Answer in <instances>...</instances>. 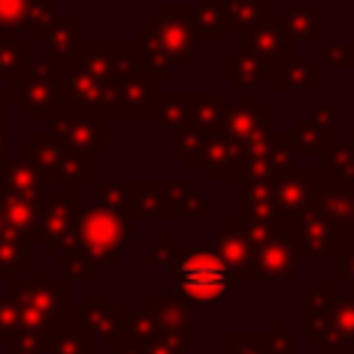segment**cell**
I'll return each instance as SVG.
<instances>
[{
    "mask_svg": "<svg viewBox=\"0 0 354 354\" xmlns=\"http://www.w3.org/2000/svg\"><path fill=\"white\" fill-rule=\"evenodd\" d=\"M230 282V268L213 252H188L174 271V285L188 299L202 304H216L227 293Z\"/></svg>",
    "mask_w": 354,
    "mask_h": 354,
    "instance_id": "cell-6",
    "label": "cell"
},
{
    "mask_svg": "<svg viewBox=\"0 0 354 354\" xmlns=\"http://www.w3.org/2000/svg\"><path fill=\"white\" fill-rule=\"evenodd\" d=\"M127 224L116 210H108L102 205L86 210L77 224V252L91 257L94 263L116 266V252L127 241Z\"/></svg>",
    "mask_w": 354,
    "mask_h": 354,
    "instance_id": "cell-7",
    "label": "cell"
},
{
    "mask_svg": "<svg viewBox=\"0 0 354 354\" xmlns=\"http://www.w3.org/2000/svg\"><path fill=\"white\" fill-rule=\"evenodd\" d=\"M22 329V315H19V304L6 293L0 296V346H8V340L14 337V332Z\"/></svg>",
    "mask_w": 354,
    "mask_h": 354,
    "instance_id": "cell-16",
    "label": "cell"
},
{
    "mask_svg": "<svg viewBox=\"0 0 354 354\" xmlns=\"http://www.w3.org/2000/svg\"><path fill=\"white\" fill-rule=\"evenodd\" d=\"M8 108H11L8 88H3V86H0V124H8Z\"/></svg>",
    "mask_w": 354,
    "mask_h": 354,
    "instance_id": "cell-18",
    "label": "cell"
},
{
    "mask_svg": "<svg viewBox=\"0 0 354 354\" xmlns=\"http://www.w3.org/2000/svg\"><path fill=\"white\" fill-rule=\"evenodd\" d=\"M28 268H33V246L0 235V282H11Z\"/></svg>",
    "mask_w": 354,
    "mask_h": 354,
    "instance_id": "cell-13",
    "label": "cell"
},
{
    "mask_svg": "<svg viewBox=\"0 0 354 354\" xmlns=\"http://www.w3.org/2000/svg\"><path fill=\"white\" fill-rule=\"evenodd\" d=\"M28 3L30 0H0V30H19Z\"/></svg>",
    "mask_w": 354,
    "mask_h": 354,
    "instance_id": "cell-17",
    "label": "cell"
},
{
    "mask_svg": "<svg viewBox=\"0 0 354 354\" xmlns=\"http://www.w3.org/2000/svg\"><path fill=\"white\" fill-rule=\"evenodd\" d=\"M19 158L30 160L47 183H86L94 177V155L69 147L53 130H36L19 144Z\"/></svg>",
    "mask_w": 354,
    "mask_h": 354,
    "instance_id": "cell-3",
    "label": "cell"
},
{
    "mask_svg": "<svg viewBox=\"0 0 354 354\" xmlns=\"http://www.w3.org/2000/svg\"><path fill=\"white\" fill-rule=\"evenodd\" d=\"M44 50L50 58H55L58 64L72 58L80 47H83V19H75V17H58L47 33H44Z\"/></svg>",
    "mask_w": 354,
    "mask_h": 354,
    "instance_id": "cell-11",
    "label": "cell"
},
{
    "mask_svg": "<svg viewBox=\"0 0 354 354\" xmlns=\"http://www.w3.org/2000/svg\"><path fill=\"white\" fill-rule=\"evenodd\" d=\"M11 105L25 119H50L61 105V64L50 55L28 58L22 69L6 83Z\"/></svg>",
    "mask_w": 354,
    "mask_h": 354,
    "instance_id": "cell-1",
    "label": "cell"
},
{
    "mask_svg": "<svg viewBox=\"0 0 354 354\" xmlns=\"http://www.w3.org/2000/svg\"><path fill=\"white\" fill-rule=\"evenodd\" d=\"M47 354H94V337L75 321L72 307H66V313L53 326Z\"/></svg>",
    "mask_w": 354,
    "mask_h": 354,
    "instance_id": "cell-10",
    "label": "cell"
},
{
    "mask_svg": "<svg viewBox=\"0 0 354 354\" xmlns=\"http://www.w3.org/2000/svg\"><path fill=\"white\" fill-rule=\"evenodd\" d=\"M30 53L33 47L19 39V30H0V83H8L30 58Z\"/></svg>",
    "mask_w": 354,
    "mask_h": 354,
    "instance_id": "cell-12",
    "label": "cell"
},
{
    "mask_svg": "<svg viewBox=\"0 0 354 354\" xmlns=\"http://www.w3.org/2000/svg\"><path fill=\"white\" fill-rule=\"evenodd\" d=\"M3 238L19 241V243H41V213L39 202H22V199H6V224Z\"/></svg>",
    "mask_w": 354,
    "mask_h": 354,
    "instance_id": "cell-9",
    "label": "cell"
},
{
    "mask_svg": "<svg viewBox=\"0 0 354 354\" xmlns=\"http://www.w3.org/2000/svg\"><path fill=\"white\" fill-rule=\"evenodd\" d=\"M47 191V180L41 171L25 158H8L0 166V196L3 199H22V202H41Z\"/></svg>",
    "mask_w": 354,
    "mask_h": 354,
    "instance_id": "cell-8",
    "label": "cell"
},
{
    "mask_svg": "<svg viewBox=\"0 0 354 354\" xmlns=\"http://www.w3.org/2000/svg\"><path fill=\"white\" fill-rule=\"evenodd\" d=\"M83 183H55V191H44L39 202L41 243L50 257H61L77 249V224L83 216Z\"/></svg>",
    "mask_w": 354,
    "mask_h": 354,
    "instance_id": "cell-2",
    "label": "cell"
},
{
    "mask_svg": "<svg viewBox=\"0 0 354 354\" xmlns=\"http://www.w3.org/2000/svg\"><path fill=\"white\" fill-rule=\"evenodd\" d=\"M105 119H108L105 111L61 102L50 116V130L75 149H83L88 155H105L108 152Z\"/></svg>",
    "mask_w": 354,
    "mask_h": 354,
    "instance_id": "cell-5",
    "label": "cell"
},
{
    "mask_svg": "<svg viewBox=\"0 0 354 354\" xmlns=\"http://www.w3.org/2000/svg\"><path fill=\"white\" fill-rule=\"evenodd\" d=\"M55 19H58V0H30L19 30L30 33L33 41H41L44 33H47V28H50Z\"/></svg>",
    "mask_w": 354,
    "mask_h": 354,
    "instance_id": "cell-14",
    "label": "cell"
},
{
    "mask_svg": "<svg viewBox=\"0 0 354 354\" xmlns=\"http://www.w3.org/2000/svg\"><path fill=\"white\" fill-rule=\"evenodd\" d=\"M8 160V124H0V166Z\"/></svg>",
    "mask_w": 354,
    "mask_h": 354,
    "instance_id": "cell-19",
    "label": "cell"
},
{
    "mask_svg": "<svg viewBox=\"0 0 354 354\" xmlns=\"http://www.w3.org/2000/svg\"><path fill=\"white\" fill-rule=\"evenodd\" d=\"M6 293L19 304L22 329H41L53 332L58 318L69 307V290L66 282H50L41 268L33 271L30 279H11L6 285Z\"/></svg>",
    "mask_w": 354,
    "mask_h": 354,
    "instance_id": "cell-4",
    "label": "cell"
},
{
    "mask_svg": "<svg viewBox=\"0 0 354 354\" xmlns=\"http://www.w3.org/2000/svg\"><path fill=\"white\" fill-rule=\"evenodd\" d=\"M50 332L41 329H19L8 340V354H47Z\"/></svg>",
    "mask_w": 354,
    "mask_h": 354,
    "instance_id": "cell-15",
    "label": "cell"
},
{
    "mask_svg": "<svg viewBox=\"0 0 354 354\" xmlns=\"http://www.w3.org/2000/svg\"><path fill=\"white\" fill-rule=\"evenodd\" d=\"M3 224H6V199L0 196V235H3Z\"/></svg>",
    "mask_w": 354,
    "mask_h": 354,
    "instance_id": "cell-20",
    "label": "cell"
}]
</instances>
